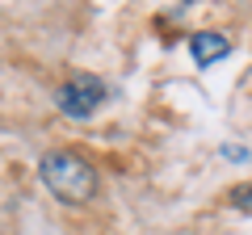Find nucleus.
<instances>
[{
    "label": "nucleus",
    "mask_w": 252,
    "mask_h": 235,
    "mask_svg": "<svg viewBox=\"0 0 252 235\" xmlns=\"http://www.w3.org/2000/svg\"><path fill=\"white\" fill-rule=\"evenodd\" d=\"M38 176L63 206H84L97 193V168L76 151H46L38 160Z\"/></svg>",
    "instance_id": "1"
},
{
    "label": "nucleus",
    "mask_w": 252,
    "mask_h": 235,
    "mask_svg": "<svg viewBox=\"0 0 252 235\" xmlns=\"http://www.w3.org/2000/svg\"><path fill=\"white\" fill-rule=\"evenodd\" d=\"M105 97H109V84L101 80V76L76 72V76H67V80L55 88V109H59L63 118H72V122H84V118H93L105 105Z\"/></svg>",
    "instance_id": "2"
},
{
    "label": "nucleus",
    "mask_w": 252,
    "mask_h": 235,
    "mask_svg": "<svg viewBox=\"0 0 252 235\" xmlns=\"http://www.w3.org/2000/svg\"><path fill=\"white\" fill-rule=\"evenodd\" d=\"M227 51H231V38L215 34V29H202V34L189 38V55H193V63H198V67H210L215 59H223Z\"/></svg>",
    "instance_id": "3"
},
{
    "label": "nucleus",
    "mask_w": 252,
    "mask_h": 235,
    "mask_svg": "<svg viewBox=\"0 0 252 235\" xmlns=\"http://www.w3.org/2000/svg\"><path fill=\"white\" fill-rule=\"evenodd\" d=\"M227 206H235L240 214H252V181L231 185V193H227Z\"/></svg>",
    "instance_id": "4"
}]
</instances>
